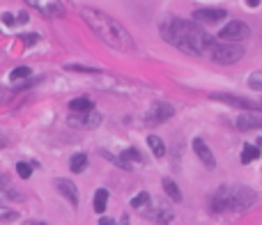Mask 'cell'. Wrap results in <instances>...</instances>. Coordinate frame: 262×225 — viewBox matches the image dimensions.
<instances>
[{"instance_id":"6da1fadb","label":"cell","mask_w":262,"mask_h":225,"mask_svg":"<svg viewBox=\"0 0 262 225\" xmlns=\"http://www.w3.org/2000/svg\"><path fill=\"white\" fill-rule=\"evenodd\" d=\"M161 37L175 48L184 51L189 55H205L214 46V39L200 28L198 21H186V18L170 16L161 23Z\"/></svg>"},{"instance_id":"7a4b0ae2","label":"cell","mask_w":262,"mask_h":225,"mask_svg":"<svg viewBox=\"0 0 262 225\" xmlns=\"http://www.w3.org/2000/svg\"><path fill=\"white\" fill-rule=\"evenodd\" d=\"M81 16H83V21L90 25V30L111 48L120 51V53H131V51L136 48L133 37L129 35V30L120 23L118 18L111 16V14L102 12V9H97V7H83V9H81Z\"/></svg>"},{"instance_id":"3957f363","label":"cell","mask_w":262,"mask_h":225,"mask_svg":"<svg viewBox=\"0 0 262 225\" xmlns=\"http://www.w3.org/2000/svg\"><path fill=\"white\" fill-rule=\"evenodd\" d=\"M256 202V191L244 184H223L212 196V212H244Z\"/></svg>"},{"instance_id":"277c9868","label":"cell","mask_w":262,"mask_h":225,"mask_svg":"<svg viewBox=\"0 0 262 225\" xmlns=\"http://www.w3.org/2000/svg\"><path fill=\"white\" fill-rule=\"evenodd\" d=\"M209 58L214 60L216 65H235L239 60L244 58V48L242 44L237 42H221V44H214L209 48Z\"/></svg>"},{"instance_id":"5b68a950","label":"cell","mask_w":262,"mask_h":225,"mask_svg":"<svg viewBox=\"0 0 262 225\" xmlns=\"http://www.w3.org/2000/svg\"><path fill=\"white\" fill-rule=\"evenodd\" d=\"M143 216H147L152 223L156 225H170L175 219L173 214V207L168 205V202H159V200H152L149 202V207L143 212Z\"/></svg>"},{"instance_id":"8992f818","label":"cell","mask_w":262,"mask_h":225,"mask_svg":"<svg viewBox=\"0 0 262 225\" xmlns=\"http://www.w3.org/2000/svg\"><path fill=\"white\" fill-rule=\"evenodd\" d=\"M67 124L72 126V129H97V126L102 124V115L97 111H88V112H72L69 117H67Z\"/></svg>"},{"instance_id":"52a82bcc","label":"cell","mask_w":262,"mask_h":225,"mask_svg":"<svg viewBox=\"0 0 262 225\" xmlns=\"http://www.w3.org/2000/svg\"><path fill=\"white\" fill-rule=\"evenodd\" d=\"M251 35V30L246 23L242 21H228V25H223L219 32V39L221 42H244L246 37Z\"/></svg>"},{"instance_id":"ba28073f","label":"cell","mask_w":262,"mask_h":225,"mask_svg":"<svg viewBox=\"0 0 262 225\" xmlns=\"http://www.w3.org/2000/svg\"><path fill=\"white\" fill-rule=\"evenodd\" d=\"M30 7H35L39 14H44L46 18H62L67 14L62 0H25Z\"/></svg>"},{"instance_id":"9c48e42d","label":"cell","mask_w":262,"mask_h":225,"mask_svg":"<svg viewBox=\"0 0 262 225\" xmlns=\"http://www.w3.org/2000/svg\"><path fill=\"white\" fill-rule=\"evenodd\" d=\"M175 115V106L168 104V101H154L152 108H149V115L147 119L154 122V124H161V122H168V119Z\"/></svg>"},{"instance_id":"30bf717a","label":"cell","mask_w":262,"mask_h":225,"mask_svg":"<svg viewBox=\"0 0 262 225\" xmlns=\"http://www.w3.org/2000/svg\"><path fill=\"white\" fill-rule=\"evenodd\" d=\"M191 145H193V152H196V156L203 161V166L209 168V170H214V168H216V159H214V154H212V149L207 147V142H205L203 138H196Z\"/></svg>"},{"instance_id":"8fae6325","label":"cell","mask_w":262,"mask_h":225,"mask_svg":"<svg viewBox=\"0 0 262 225\" xmlns=\"http://www.w3.org/2000/svg\"><path fill=\"white\" fill-rule=\"evenodd\" d=\"M223 18H228L226 9L207 7V9H196V12H193V21H198V23H219Z\"/></svg>"},{"instance_id":"7c38bea8","label":"cell","mask_w":262,"mask_h":225,"mask_svg":"<svg viewBox=\"0 0 262 225\" xmlns=\"http://www.w3.org/2000/svg\"><path fill=\"white\" fill-rule=\"evenodd\" d=\"M53 184H55V189L60 191V196L67 198V200L72 202V207H76L78 200H81V196H78V189H76V184H72L69 179H65V177H58Z\"/></svg>"},{"instance_id":"4fadbf2b","label":"cell","mask_w":262,"mask_h":225,"mask_svg":"<svg viewBox=\"0 0 262 225\" xmlns=\"http://www.w3.org/2000/svg\"><path fill=\"white\" fill-rule=\"evenodd\" d=\"M23 200H25V196L16 186L9 184V179L7 177L0 179V202H23Z\"/></svg>"},{"instance_id":"5bb4252c","label":"cell","mask_w":262,"mask_h":225,"mask_svg":"<svg viewBox=\"0 0 262 225\" xmlns=\"http://www.w3.org/2000/svg\"><path fill=\"white\" fill-rule=\"evenodd\" d=\"M237 126L239 131H253V129H262V115H256V112H244L237 117Z\"/></svg>"},{"instance_id":"9a60e30c","label":"cell","mask_w":262,"mask_h":225,"mask_svg":"<svg viewBox=\"0 0 262 225\" xmlns=\"http://www.w3.org/2000/svg\"><path fill=\"white\" fill-rule=\"evenodd\" d=\"M212 99L216 101H223V104H230V106H237V108H244V111H256V104L249 99H239V97H233V95H212Z\"/></svg>"},{"instance_id":"2e32d148","label":"cell","mask_w":262,"mask_h":225,"mask_svg":"<svg viewBox=\"0 0 262 225\" xmlns=\"http://www.w3.org/2000/svg\"><path fill=\"white\" fill-rule=\"evenodd\" d=\"M69 111L72 112H88V111H95V101L88 99V97H78V99L69 101Z\"/></svg>"},{"instance_id":"e0dca14e","label":"cell","mask_w":262,"mask_h":225,"mask_svg":"<svg viewBox=\"0 0 262 225\" xmlns=\"http://www.w3.org/2000/svg\"><path fill=\"white\" fill-rule=\"evenodd\" d=\"M163 191H166V196L170 198L173 202H182V191H179V186L173 182L170 177H163Z\"/></svg>"},{"instance_id":"ac0fdd59","label":"cell","mask_w":262,"mask_h":225,"mask_svg":"<svg viewBox=\"0 0 262 225\" xmlns=\"http://www.w3.org/2000/svg\"><path fill=\"white\" fill-rule=\"evenodd\" d=\"M149 202H152V196H149L147 191H140L138 196H133V198H131V207L136 209V212H140V214H143L145 209L149 207Z\"/></svg>"},{"instance_id":"d6986e66","label":"cell","mask_w":262,"mask_h":225,"mask_svg":"<svg viewBox=\"0 0 262 225\" xmlns=\"http://www.w3.org/2000/svg\"><path fill=\"white\" fill-rule=\"evenodd\" d=\"M147 145H149V149H152V154H154L156 159H163V156H166V145H163V140H161L159 136H149Z\"/></svg>"},{"instance_id":"ffe728a7","label":"cell","mask_w":262,"mask_h":225,"mask_svg":"<svg viewBox=\"0 0 262 225\" xmlns=\"http://www.w3.org/2000/svg\"><path fill=\"white\" fill-rule=\"evenodd\" d=\"M108 207V191L106 189H97L95 193V212L97 214H104Z\"/></svg>"},{"instance_id":"44dd1931","label":"cell","mask_w":262,"mask_h":225,"mask_svg":"<svg viewBox=\"0 0 262 225\" xmlns=\"http://www.w3.org/2000/svg\"><path fill=\"white\" fill-rule=\"evenodd\" d=\"M258 156H260V147L258 145H244V149H242V163H251V161H256Z\"/></svg>"},{"instance_id":"7402d4cb","label":"cell","mask_w":262,"mask_h":225,"mask_svg":"<svg viewBox=\"0 0 262 225\" xmlns=\"http://www.w3.org/2000/svg\"><path fill=\"white\" fill-rule=\"evenodd\" d=\"M85 166H88V156L85 154H74L69 159V170L72 172H83Z\"/></svg>"},{"instance_id":"603a6c76","label":"cell","mask_w":262,"mask_h":225,"mask_svg":"<svg viewBox=\"0 0 262 225\" xmlns=\"http://www.w3.org/2000/svg\"><path fill=\"white\" fill-rule=\"evenodd\" d=\"M30 74H32V69H30V67H16V69H12L9 78L16 83V81H25V78H30Z\"/></svg>"},{"instance_id":"cb8c5ba5","label":"cell","mask_w":262,"mask_h":225,"mask_svg":"<svg viewBox=\"0 0 262 225\" xmlns=\"http://www.w3.org/2000/svg\"><path fill=\"white\" fill-rule=\"evenodd\" d=\"M16 175L21 179H30V175H32V166L25 163V161H18L16 163Z\"/></svg>"},{"instance_id":"d4e9b609","label":"cell","mask_w":262,"mask_h":225,"mask_svg":"<svg viewBox=\"0 0 262 225\" xmlns=\"http://www.w3.org/2000/svg\"><path fill=\"white\" fill-rule=\"evenodd\" d=\"M65 69L67 71H78V74H102L99 69H92V67H85V65H65Z\"/></svg>"},{"instance_id":"484cf974","label":"cell","mask_w":262,"mask_h":225,"mask_svg":"<svg viewBox=\"0 0 262 225\" xmlns=\"http://www.w3.org/2000/svg\"><path fill=\"white\" fill-rule=\"evenodd\" d=\"M249 85H251L253 90H262V71H256V74H251Z\"/></svg>"},{"instance_id":"4316f807","label":"cell","mask_w":262,"mask_h":225,"mask_svg":"<svg viewBox=\"0 0 262 225\" xmlns=\"http://www.w3.org/2000/svg\"><path fill=\"white\" fill-rule=\"evenodd\" d=\"M16 219H18V214H16V212L0 207V221H16Z\"/></svg>"},{"instance_id":"83f0119b","label":"cell","mask_w":262,"mask_h":225,"mask_svg":"<svg viewBox=\"0 0 262 225\" xmlns=\"http://www.w3.org/2000/svg\"><path fill=\"white\" fill-rule=\"evenodd\" d=\"M21 42H23L25 46H32V44L39 42V35H37V32L35 35H32V32H30V35H21Z\"/></svg>"},{"instance_id":"f1b7e54d","label":"cell","mask_w":262,"mask_h":225,"mask_svg":"<svg viewBox=\"0 0 262 225\" xmlns=\"http://www.w3.org/2000/svg\"><path fill=\"white\" fill-rule=\"evenodd\" d=\"M0 18H2V23H5V25H16V16H14V14H9V12H5Z\"/></svg>"},{"instance_id":"f546056e","label":"cell","mask_w":262,"mask_h":225,"mask_svg":"<svg viewBox=\"0 0 262 225\" xmlns=\"http://www.w3.org/2000/svg\"><path fill=\"white\" fill-rule=\"evenodd\" d=\"M7 145H9V136H7L5 131L0 129V149H5Z\"/></svg>"},{"instance_id":"4dcf8cb0","label":"cell","mask_w":262,"mask_h":225,"mask_svg":"<svg viewBox=\"0 0 262 225\" xmlns=\"http://www.w3.org/2000/svg\"><path fill=\"white\" fill-rule=\"evenodd\" d=\"M28 21H30V18H28V14H25V12H21L16 16V23H28Z\"/></svg>"},{"instance_id":"1f68e13d","label":"cell","mask_w":262,"mask_h":225,"mask_svg":"<svg viewBox=\"0 0 262 225\" xmlns=\"http://www.w3.org/2000/svg\"><path fill=\"white\" fill-rule=\"evenodd\" d=\"M7 97H9V92H7L5 88H0V104H5V101H7Z\"/></svg>"},{"instance_id":"d6a6232c","label":"cell","mask_w":262,"mask_h":225,"mask_svg":"<svg viewBox=\"0 0 262 225\" xmlns=\"http://www.w3.org/2000/svg\"><path fill=\"white\" fill-rule=\"evenodd\" d=\"M99 225H118V223H115L113 219H106V216H104V219H99Z\"/></svg>"},{"instance_id":"836d02e7","label":"cell","mask_w":262,"mask_h":225,"mask_svg":"<svg viewBox=\"0 0 262 225\" xmlns=\"http://www.w3.org/2000/svg\"><path fill=\"white\" fill-rule=\"evenodd\" d=\"M120 225H129V216H127V214L122 216V219H120Z\"/></svg>"},{"instance_id":"e575fe53","label":"cell","mask_w":262,"mask_h":225,"mask_svg":"<svg viewBox=\"0 0 262 225\" xmlns=\"http://www.w3.org/2000/svg\"><path fill=\"white\" fill-rule=\"evenodd\" d=\"M246 2H249V7H258V5H260V0H246Z\"/></svg>"},{"instance_id":"d590c367","label":"cell","mask_w":262,"mask_h":225,"mask_svg":"<svg viewBox=\"0 0 262 225\" xmlns=\"http://www.w3.org/2000/svg\"><path fill=\"white\" fill-rule=\"evenodd\" d=\"M28 225H46V223H42V221H28Z\"/></svg>"},{"instance_id":"8d00e7d4","label":"cell","mask_w":262,"mask_h":225,"mask_svg":"<svg viewBox=\"0 0 262 225\" xmlns=\"http://www.w3.org/2000/svg\"><path fill=\"white\" fill-rule=\"evenodd\" d=\"M258 147H262V136H260V138H258Z\"/></svg>"}]
</instances>
